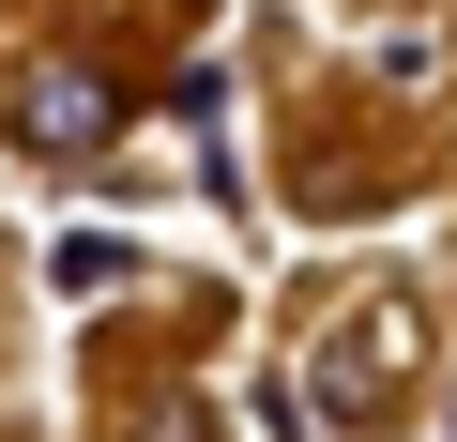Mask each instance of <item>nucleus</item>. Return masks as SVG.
Listing matches in <instances>:
<instances>
[{
	"mask_svg": "<svg viewBox=\"0 0 457 442\" xmlns=\"http://www.w3.org/2000/svg\"><path fill=\"white\" fill-rule=\"evenodd\" d=\"M16 138L77 168V153H107V138H122V92H107V77H77V62H46V77L16 92Z\"/></svg>",
	"mask_w": 457,
	"mask_h": 442,
	"instance_id": "f257e3e1",
	"label": "nucleus"
}]
</instances>
